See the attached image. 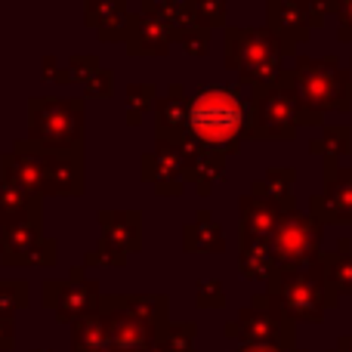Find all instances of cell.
Instances as JSON below:
<instances>
[{"instance_id": "obj_1", "label": "cell", "mask_w": 352, "mask_h": 352, "mask_svg": "<svg viewBox=\"0 0 352 352\" xmlns=\"http://www.w3.org/2000/svg\"><path fill=\"white\" fill-rule=\"evenodd\" d=\"M254 90L241 84H204L188 96V140L217 155H235L250 140Z\"/></svg>"}, {"instance_id": "obj_2", "label": "cell", "mask_w": 352, "mask_h": 352, "mask_svg": "<svg viewBox=\"0 0 352 352\" xmlns=\"http://www.w3.org/2000/svg\"><path fill=\"white\" fill-rule=\"evenodd\" d=\"M281 80L297 99L300 127H322L328 111L337 115L352 111V74L334 53L324 59L294 56V68H285Z\"/></svg>"}, {"instance_id": "obj_3", "label": "cell", "mask_w": 352, "mask_h": 352, "mask_svg": "<svg viewBox=\"0 0 352 352\" xmlns=\"http://www.w3.org/2000/svg\"><path fill=\"white\" fill-rule=\"evenodd\" d=\"M12 148L50 155H84V96H31L28 140H16Z\"/></svg>"}, {"instance_id": "obj_4", "label": "cell", "mask_w": 352, "mask_h": 352, "mask_svg": "<svg viewBox=\"0 0 352 352\" xmlns=\"http://www.w3.org/2000/svg\"><path fill=\"white\" fill-rule=\"evenodd\" d=\"M297 56L287 50L269 28H223V65L238 74V84L248 90H263L278 80L285 72L281 62Z\"/></svg>"}, {"instance_id": "obj_5", "label": "cell", "mask_w": 352, "mask_h": 352, "mask_svg": "<svg viewBox=\"0 0 352 352\" xmlns=\"http://www.w3.org/2000/svg\"><path fill=\"white\" fill-rule=\"evenodd\" d=\"M269 300L285 316L318 322L324 309L337 306V291L316 269H275L269 278Z\"/></svg>"}, {"instance_id": "obj_6", "label": "cell", "mask_w": 352, "mask_h": 352, "mask_svg": "<svg viewBox=\"0 0 352 352\" xmlns=\"http://www.w3.org/2000/svg\"><path fill=\"white\" fill-rule=\"evenodd\" d=\"M324 226L309 213L291 210L278 219V229L269 238L275 266L278 269H312L322 256Z\"/></svg>"}, {"instance_id": "obj_7", "label": "cell", "mask_w": 352, "mask_h": 352, "mask_svg": "<svg viewBox=\"0 0 352 352\" xmlns=\"http://www.w3.org/2000/svg\"><path fill=\"white\" fill-rule=\"evenodd\" d=\"M300 130L297 99L285 87V80H275L272 87L254 90V111H250V140H294Z\"/></svg>"}, {"instance_id": "obj_8", "label": "cell", "mask_w": 352, "mask_h": 352, "mask_svg": "<svg viewBox=\"0 0 352 352\" xmlns=\"http://www.w3.org/2000/svg\"><path fill=\"white\" fill-rule=\"evenodd\" d=\"M99 248L84 256L87 266H121L130 254L142 248V217L140 210H99Z\"/></svg>"}, {"instance_id": "obj_9", "label": "cell", "mask_w": 352, "mask_h": 352, "mask_svg": "<svg viewBox=\"0 0 352 352\" xmlns=\"http://www.w3.org/2000/svg\"><path fill=\"white\" fill-rule=\"evenodd\" d=\"M142 164V182H152L155 195L161 198H179L186 192V179H182V148L170 146V142L155 140L152 152L140 158Z\"/></svg>"}, {"instance_id": "obj_10", "label": "cell", "mask_w": 352, "mask_h": 352, "mask_svg": "<svg viewBox=\"0 0 352 352\" xmlns=\"http://www.w3.org/2000/svg\"><path fill=\"white\" fill-rule=\"evenodd\" d=\"M309 217L322 226H352V167H340L309 198Z\"/></svg>"}, {"instance_id": "obj_11", "label": "cell", "mask_w": 352, "mask_h": 352, "mask_svg": "<svg viewBox=\"0 0 352 352\" xmlns=\"http://www.w3.org/2000/svg\"><path fill=\"white\" fill-rule=\"evenodd\" d=\"M25 152V148H19ZM43 167V198H80L87 188L84 176V155H50L34 152Z\"/></svg>"}, {"instance_id": "obj_12", "label": "cell", "mask_w": 352, "mask_h": 352, "mask_svg": "<svg viewBox=\"0 0 352 352\" xmlns=\"http://www.w3.org/2000/svg\"><path fill=\"white\" fill-rule=\"evenodd\" d=\"M179 148H182V179H186V186H192L198 198H210L213 188L226 179V155L207 152L192 140H186Z\"/></svg>"}, {"instance_id": "obj_13", "label": "cell", "mask_w": 352, "mask_h": 352, "mask_svg": "<svg viewBox=\"0 0 352 352\" xmlns=\"http://www.w3.org/2000/svg\"><path fill=\"white\" fill-rule=\"evenodd\" d=\"M41 226V217H16L0 223V260L6 266H31V256L43 238Z\"/></svg>"}, {"instance_id": "obj_14", "label": "cell", "mask_w": 352, "mask_h": 352, "mask_svg": "<svg viewBox=\"0 0 352 352\" xmlns=\"http://www.w3.org/2000/svg\"><path fill=\"white\" fill-rule=\"evenodd\" d=\"M43 303L59 312V318L90 316L99 303V285L96 281H84V278L47 281L43 285Z\"/></svg>"}, {"instance_id": "obj_15", "label": "cell", "mask_w": 352, "mask_h": 352, "mask_svg": "<svg viewBox=\"0 0 352 352\" xmlns=\"http://www.w3.org/2000/svg\"><path fill=\"white\" fill-rule=\"evenodd\" d=\"M155 140L182 146L188 140V96L182 84H170L155 102Z\"/></svg>"}, {"instance_id": "obj_16", "label": "cell", "mask_w": 352, "mask_h": 352, "mask_svg": "<svg viewBox=\"0 0 352 352\" xmlns=\"http://www.w3.org/2000/svg\"><path fill=\"white\" fill-rule=\"evenodd\" d=\"M176 34L161 16H142L130 12V28L124 37L127 56H167L173 47Z\"/></svg>"}, {"instance_id": "obj_17", "label": "cell", "mask_w": 352, "mask_h": 352, "mask_svg": "<svg viewBox=\"0 0 352 352\" xmlns=\"http://www.w3.org/2000/svg\"><path fill=\"white\" fill-rule=\"evenodd\" d=\"M266 28L297 53V43H306L312 34V22L300 0H266Z\"/></svg>"}, {"instance_id": "obj_18", "label": "cell", "mask_w": 352, "mask_h": 352, "mask_svg": "<svg viewBox=\"0 0 352 352\" xmlns=\"http://www.w3.org/2000/svg\"><path fill=\"white\" fill-rule=\"evenodd\" d=\"M285 213L266 198L256 195H241L238 198V238H254V241H269L278 229V219Z\"/></svg>"}, {"instance_id": "obj_19", "label": "cell", "mask_w": 352, "mask_h": 352, "mask_svg": "<svg viewBox=\"0 0 352 352\" xmlns=\"http://www.w3.org/2000/svg\"><path fill=\"white\" fill-rule=\"evenodd\" d=\"M0 179L16 186L19 192H25L28 198L43 201V167L41 158L34 152H3L0 155Z\"/></svg>"}, {"instance_id": "obj_20", "label": "cell", "mask_w": 352, "mask_h": 352, "mask_svg": "<svg viewBox=\"0 0 352 352\" xmlns=\"http://www.w3.org/2000/svg\"><path fill=\"white\" fill-rule=\"evenodd\" d=\"M182 250L186 254H219V250H226L223 226L213 219L210 210H198L192 223L182 226Z\"/></svg>"}, {"instance_id": "obj_21", "label": "cell", "mask_w": 352, "mask_h": 352, "mask_svg": "<svg viewBox=\"0 0 352 352\" xmlns=\"http://www.w3.org/2000/svg\"><path fill=\"white\" fill-rule=\"evenodd\" d=\"M294 182H297V170H291V167H269L260 179L250 182V195L272 201L281 213H291V210H297Z\"/></svg>"}, {"instance_id": "obj_22", "label": "cell", "mask_w": 352, "mask_h": 352, "mask_svg": "<svg viewBox=\"0 0 352 352\" xmlns=\"http://www.w3.org/2000/svg\"><path fill=\"white\" fill-rule=\"evenodd\" d=\"M238 328H244V334L250 340H260V343H275V340L285 343L281 337H291V328L281 322V312L275 306L272 309H244Z\"/></svg>"}, {"instance_id": "obj_23", "label": "cell", "mask_w": 352, "mask_h": 352, "mask_svg": "<svg viewBox=\"0 0 352 352\" xmlns=\"http://www.w3.org/2000/svg\"><path fill=\"white\" fill-rule=\"evenodd\" d=\"M238 266H241L244 278L254 281H269L275 275V256L269 241H254V238H238Z\"/></svg>"}, {"instance_id": "obj_24", "label": "cell", "mask_w": 352, "mask_h": 352, "mask_svg": "<svg viewBox=\"0 0 352 352\" xmlns=\"http://www.w3.org/2000/svg\"><path fill=\"white\" fill-rule=\"evenodd\" d=\"M352 152V127L349 124H328V127L322 130V136H316V140H309V155H316V158L322 161H340L346 158Z\"/></svg>"}, {"instance_id": "obj_25", "label": "cell", "mask_w": 352, "mask_h": 352, "mask_svg": "<svg viewBox=\"0 0 352 352\" xmlns=\"http://www.w3.org/2000/svg\"><path fill=\"white\" fill-rule=\"evenodd\" d=\"M312 269H316L334 291L352 294V254H337V250H331V254L318 256V263Z\"/></svg>"}, {"instance_id": "obj_26", "label": "cell", "mask_w": 352, "mask_h": 352, "mask_svg": "<svg viewBox=\"0 0 352 352\" xmlns=\"http://www.w3.org/2000/svg\"><path fill=\"white\" fill-rule=\"evenodd\" d=\"M16 217H43V207L37 198H28L16 186L0 179V223L16 219Z\"/></svg>"}, {"instance_id": "obj_27", "label": "cell", "mask_w": 352, "mask_h": 352, "mask_svg": "<svg viewBox=\"0 0 352 352\" xmlns=\"http://www.w3.org/2000/svg\"><path fill=\"white\" fill-rule=\"evenodd\" d=\"M155 102H158V87L155 84H130L127 87V99H124L130 127H140L142 118L155 109Z\"/></svg>"}, {"instance_id": "obj_28", "label": "cell", "mask_w": 352, "mask_h": 352, "mask_svg": "<svg viewBox=\"0 0 352 352\" xmlns=\"http://www.w3.org/2000/svg\"><path fill=\"white\" fill-rule=\"evenodd\" d=\"M127 10V0H84V25L87 28H102L105 22L124 16Z\"/></svg>"}, {"instance_id": "obj_29", "label": "cell", "mask_w": 352, "mask_h": 352, "mask_svg": "<svg viewBox=\"0 0 352 352\" xmlns=\"http://www.w3.org/2000/svg\"><path fill=\"white\" fill-rule=\"evenodd\" d=\"M164 19L167 25L173 28V34L176 37H182L186 31H192V28H198V6H195V0H173L170 6L164 10Z\"/></svg>"}, {"instance_id": "obj_30", "label": "cell", "mask_w": 352, "mask_h": 352, "mask_svg": "<svg viewBox=\"0 0 352 352\" xmlns=\"http://www.w3.org/2000/svg\"><path fill=\"white\" fill-rule=\"evenodd\" d=\"M176 43L182 47V53L188 56V59H201V56L210 53V43H213V31L204 28V25H198V28L186 31L182 37H176Z\"/></svg>"}, {"instance_id": "obj_31", "label": "cell", "mask_w": 352, "mask_h": 352, "mask_svg": "<svg viewBox=\"0 0 352 352\" xmlns=\"http://www.w3.org/2000/svg\"><path fill=\"white\" fill-rule=\"evenodd\" d=\"M99 68H102V65H99V56L96 53H74L72 59H68V72H65L68 74V84H80V87H84L87 80L99 72Z\"/></svg>"}, {"instance_id": "obj_32", "label": "cell", "mask_w": 352, "mask_h": 352, "mask_svg": "<svg viewBox=\"0 0 352 352\" xmlns=\"http://www.w3.org/2000/svg\"><path fill=\"white\" fill-rule=\"evenodd\" d=\"M195 6H198V22L204 28H226V19H229L226 0H195Z\"/></svg>"}, {"instance_id": "obj_33", "label": "cell", "mask_w": 352, "mask_h": 352, "mask_svg": "<svg viewBox=\"0 0 352 352\" xmlns=\"http://www.w3.org/2000/svg\"><path fill=\"white\" fill-rule=\"evenodd\" d=\"M111 96H115V72L99 68L84 84V99H111Z\"/></svg>"}, {"instance_id": "obj_34", "label": "cell", "mask_w": 352, "mask_h": 352, "mask_svg": "<svg viewBox=\"0 0 352 352\" xmlns=\"http://www.w3.org/2000/svg\"><path fill=\"white\" fill-rule=\"evenodd\" d=\"M28 303V285L25 281H0V309H16Z\"/></svg>"}, {"instance_id": "obj_35", "label": "cell", "mask_w": 352, "mask_h": 352, "mask_svg": "<svg viewBox=\"0 0 352 352\" xmlns=\"http://www.w3.org/2000/svg\"><path fill=\"white\" fill-rule=\"evenodd\" d=\"M334 19H337V37L343 43H352V0H334Z\"/></svg>"}, {"instance_id": "obj_36", "label": "cell", "mask_w": 352, "mask_h": 352, "mask_svg": "<svg viewBox=\"0 0 352 352\" xmlns=\"http://www.w3.org/2000/svg\"><path fill=\"white\" fill-rule=\"evenodd\" d=\"M127 28H130V12H124V16L105 22L102 28H96V37H99V41H121L124 43V37H127Z\"/></svg>"}, {"instance_id": "obj_37", "label": "cell", "mask_w": 352, "mask_h": 352, "mask_svg": "<svg viewBox=\"0 0 352 352\" xmlns=\"http://www.w3.org/2000/svg\"><path fill=\"white\" fill-rule=\"evenodd\" d=\"M223 300H226V291L217 278L198 281V303L201 306H223Z\"/></svg>"}, {"instance_id": "obj_38", "label": "cell", "mask_w": 352, "mask_h": 352, "mask_svg": "<svg viewBox=\"0 0 352 352\" xmlns=\"http://www.w3.org/2000/svg\"><path fill=\"white\" fill-rule=\"evenodd\" d=\"M56 263V238H41L34 256H31V266H53Z\"/></svg>"}, {"instance_id": "obj_39", "label": "cell", "mask_w": 352, "mask_h": 352, "mask_svg": "<svg viewBox=\"0 0 352 352\" xmlns=\"http://www.w3.org/2000/svg\"><path fill=\"white\" fill-rule=\"evenodd\" d=\"M41 65H43V72H41V78H43V80H53V84H68V74H65V72H59V59H56L53 53L43 56Z\"/></svg>"}, {"instance_id": "obj_40", "label": "cell", "mask_w": 352, "mask_h": 352, "mask_svg": "<svg viewBox=\"0 0 352 352\" xmlns=\"http://www.w3.org/2000/svg\"><path fill=\"white\" fill-rule=\"evenodd\" d=\"M173 0H140V12L142 16H164V10Z\"/></svg>"}, {"instance_id": "obj_41", "label": "cell", "mask_w": 352, "mask_h": 352, "mask_svg": "<svg viewBox=\"0 0 352 352\" xmlns=\"http://www.w3.org/2000/svg\"><path fill=\"white\" fill-rule=\"evenodd\" d=\"M241 352H281V349L278 346H269V343H254V346H248Z\"/></svg>"}, {"instance_id": "obj_42", "label": "cell", "mask_w": 352, "mask_h": 352, "mask_svg": "<svg viewBox=\"0 0 352 352\" xmlns=\"http://www.w3.org/2000/svg\"><path fill=\"white\" fill-rule=\"evenodd\" d=\"M349 74H352V59H349Z\"/></svg>"}, {"instance_id": "obj_43", "label": "cell", "mask_w": 352, "mask_h": 352, "mask_svg": "<svg viewBox=\"0 0 352 352\" xmlns=\"http://www.w3.org/2000/svg\"><path fill=\"white\" fill-rule=\"evenodd\" d=\"M300 3H309V0H300Z\"/></svg>"}, {"instance_id": "obj_44", "label": "cell", "mask_w": 352, "mask_h": 352, "mask_svg": "<svg viewBox=\"0 0 352 352\" xmlns=\"http://www.w3.org/2000/svg\"><path fill=\"white\" fill-rule=\"evenodd\" d=\"M226 3H229V0H226Z\"/></svg>"}]
</instances>
